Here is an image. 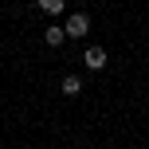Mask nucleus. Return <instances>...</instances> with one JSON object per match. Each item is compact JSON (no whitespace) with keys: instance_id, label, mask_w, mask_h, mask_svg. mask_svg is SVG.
<instances>
[{"instance_id":"2","label":"nucleus","mask_w":149,"mask_h":149,"mask_svg":"<svg viewBox=\"0 0 149 149\" xmlns=\"http://www.w3.org/2000/svg\"><path fill=\"white\" fill-rule=\"evenodd\" d=\"M86 31H90V20L82 12H74L71 20H67V36H86Z\"/></svg>"},{"instance_id":"4","label":"nucleus","mask_w":149,"mask_h":149,"mask_svg":"<svg viewBox=\"0 0 149 149\" xmlns=\"http://www.w3.org/2000/svg\"><path fill=\"white\" fill-rule=\"evenodd\" d=\"M43 39H47L51 47H59V43H63V28H47V31H43Z\"/></svg>"},{"instance_id":"5","label":"nucleus","mask_w":149,"mask_h":149,"mask_svg":"<svg viewBox=\"0 0 149 149\" xmlns=\"http://www.w3.org/2000/svg\"><path fill=\"white\" fill-rule=\"evenodd\" d=\"M39 8H43L47 16H55V12H63V0H39Z\"/></svg>"},{"instance_id":"1","label":"nucleus","mask_w":149,"mask_h":149,"mask_svg":"<svg viewBox=\"0 0 149 149\" xmlns=\"http://www.w3.org/2000/svg\"><path fill=\"white\" fill-rule=\"evenodd\" d=\"M82 63H86L90 71H102L106 67V51L102 47H86V51H82Z\"/></svg>"},{"instance_id":"3","label":"nucleus","mask_w":149,"mask_h":149,"mask_svg":"<svg viewBox=\"0 0 149 149\" xmlns=\"http://www.w3.org/2000/svg\"><path fill=\"white\" fill-rule=\"evenodd\" d=\"M82 90V82L74 79V74H67V79H63V94H79Z\"/></svg>"}]
</instances>
